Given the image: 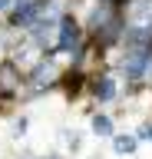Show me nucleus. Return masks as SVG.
<instances>
[{
    "instance_id": "1",
    "label": "nucleus",
    "mask_w": 152,
    "mask_h": 159,
    "mask_svg": "<svg viewBox=\"0 0 152 159\" xmlns=\"http://www.w3.org/2000/svg\"><path fill=\"white\" fill-rule=\"evenodd\" d=\"M83 43H80V23L73 17H63L60 20V43H56V53H76Z\"/></svg>"
},
{
    "instance_id": "2",
    "label": "nucleus",
    "mask_w": 152,
    "mask_h": 159,
    "mask_svg": "<svg viewBox=\"0 0 152 159\" xmlns=\"http://www.w3.org/2000/svg\"><path fill=\"white\" fill-rule=\"evenodd\" d=\"M112 149H116V156H136L139 136H112Z\"/></svg>"
},
{
    "instance_id": "3",
    "label": "nucleus",
    "mask_w": 152,
    "mask_h": 159,
    "mask_svg": "<svg viewBox=\"0 0 152 159\" xmlns=\"http://www.w3.org/2000/svg\"><path fill=\"white\" fill-rule=\"evenodd\" d=\"M93 93H96V99H102V103L112 99V96H116V80H112V76H99L96 83H93Z\"/></svg>"
},
{
    "instance_id": "4",
    "label": "nucleus",
    "mask_w": 152,
    "mask_h": 159,
    "mask_svg": "<svg viewBox=\"0 0 152 159\" xmlns=\"http://www.w3.org/2000/svg\"><path fill=\"white\" fill-rule=\"evenodd\" d=\"M93 133H96V136H112V119L109 116H102V113H96V116H93Z\"/></svg>"
},
{
    "instance_id": "5",
    "label": "nucleus",
    "mask_w": 152,
    "mask_h": 159,
    "mask_svg": "<svg viewBox=\"0 0 152 159\" xmlns=\"http://www.w3.org/2000/svg\"><path fill=\"white\" fill-rule=\"evenodd\" d=\"M136 136H139V143H142V139H152V123H142Z\"/></svg>"
},
{
    "instance_id": "6",
    "label": "nucleus",
    "mask_w": 152,
    "mask_h": 159,
    "mask_svg": "<svg viewBox=\"0 0 152 159\" xmlns=\"http://www.w3.org/2000/svg\"><path fill=\"white\" fill-rule=\"evenodd\" d=\"M23 133H27V116H20L13 123V136H23Z\"/></svg>"
},
{
    "instance_id": "7",
    "label": "nucleus",
    "mask_w": 152,
    "mask_h": 159,
    "mask_svg": "<svg viewBox=\"0 0 152 159\" xmlns=\"http://www.w3.org/2000/svg\"><path fill=\"white\" fill-rule=\"evenodd\" d=\"M136 13H149L152 17V0H139V3H136Z\"/></svg>"
}]
</instances>
